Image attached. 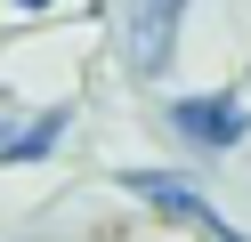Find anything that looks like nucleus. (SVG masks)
Instances as JSON below:
<instances>
[{"label": "nucleus", "mask_w": 251, "mask_h": 242, "mask_svg": "<svg viewBox=\"0 0 251 242\" xmlns=\"http://www.w3.org/2000/svg\"><path fill=\"white\" fill-rule=\"evenodd\" d=\"M170 137H186L195 154H235L251 137V89H195V97H170L162 105Z\"/></svg>", "instance_id": "1"}, {"label": "nucleus", "mask_w": 251, "mask_h": 242, "mask_svg": "<svg viewBox=\"0 0 251 242\" xmlns=\"http://www.w3.org/2000/svg\"><path fill=\"white\" fill-rule=\"evenodd\" d=\"M8 8H25V16H49V8H57V0H8Z\"/></svg>", "instance_id": "5"}, {"label": "nucleus", "mask_w": 251, "mask_h": 242, "mask_svg": "<svg viewBox=\"0 0 251 242\" xmlns=\"http://www.w3.org/2000/svg\"><path fill=\"white\" fill-rule=\"evenodd\" d=\"M122 194H138L146 210H162L170 226H186V234H202V242L227 226V218H219V210L202 202L195 186H186V177H170V170H122Z\"/></svg>", "instance_id": "3"}, {"label": "nucleus", "mask_w": 251, "mask_h": 242, "mask_svg": "<svg viewBox=\"0 0 251 242\" xmlns=\"http://www.w3.org/2000/svg\"><path fill=\"white\" fill-rule=\"evenodd\" d=\"M211 242H251V234H235V226H219V234H211Z\"/></svg>", "instance_id": "6"}, {"label": "nucleus", "mask_w": 251, "mask_h": 242, "mask_svg": "<svg viewBox=\"0 0 251 242\" xmlns=\"http://www.w3.org/2000/svg\"><path fill=\"white\" fill-rule=\"evenodd\" d=\"M114 24H122V65H130L138 81H162L170 57H178L186 0H114Z\"/></svg>", "instance_id": "2"}, {"label": "nucleus", "mask_w": 251, "mask_h": 242, "mask_svg": "<svg viewBox=\"0 0 251 242\" xmlns=\"http://www.w3.org/2000/svg\"><path fill=\"white\" fill-rule=\"evenodd\" d=\"M65 129H73V113L49 105L41 121H25V129H8V137H0V161H41V154H57V137H65Z\"/></svg>", "instance_id": "4"}]
</instances>
